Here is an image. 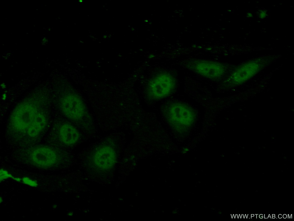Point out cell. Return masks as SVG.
I'll use <instances>...</instances> for the list:
<instances>
[{
  "instance_id": "6da1fadb",
  "label": "cell",
  "mask_w": 294,
  "mask_h": 221,
  "mask_svg": "<svg viewBox=\"0 0 294 221\" xmlns=\"http://www.w3.org/2000/svg\"><path fill=\"white\" fill-rule=\"evenodd\" d=\"M175 86V81L171 75L167 73L158 75L149 82L147 87L149 96L154 99L164 98L173 92Z\"/></svg>"
},
{
  "instance_id": "7a4b0ae2",
  "label": "cell",
  "mask_w": 294,
  "mask_h": 221,
  "mask_svg": "<svg viewBox=\"0 0 294 221\" xmlns=\"http://www.w3.org/2000/svg\"><path fill=\"white\" fill-rule=\"evenodd\" d=\"M189 69L198 75L206 78L216 79L221 77L225 72L222 65L210 61H200L190 66Z\"/></svg>"
},
{
  "instance_id": "3957f363",
  "label": "cell",
  "mask_w": 294,
  "mask_h": 221,
  "mask_svg": "<svg viewBox=\"0 0 294 221\" xmlns=\"http://www.w3.org/2000/svg\"><path fill=\"white\" fill-rule=\"evenodd\" d=\"M34 109L29 106H24L16 110L11 118L12 126L20 132L26 131L36 115Z\"/></svg>"
},
{
  "instance_id": "277c9868",
  "label": "cell",
  "mask_w": 294,
  "mask_h": 221,
  "mask_svg": "<svg viewBox=\"0 0 294 221\" xmlns=\"http://www.w3.org/2000/svg\"><path fill=\"white\" fill-rule=\"evenodd\" d=\"M168 119L176 124H184V122H191L194 117V113L185 104L175 103L171 105L167 112Z\"/></svg>"
},
{
  "instance_id": "5b68a950",
  "label": "cell",
  "mask_w": 294,
  "mask_h": 221,
  "mask_svg": "<svg viewBox=\"0 0 294 221\" xmlns=\"http://www.w3.org/2000/svg\"><path fill=\"white\" fill-rule=\"evenodd\" d=\"M116 154L113 148L108 146H103L97 149L93 155L95 165L102 169L110 168L116 161Z\"/></svg>"
},
{
  "instance_id": "8992f818",
  "label": "cell",
  "mask_w": 294,
  "mask_h": 221,
  "mask_svg": "<svg viewBox=\"0 0 294 221\" xmlns=\"http://www.w3.org/2000/svg\"><path fill=\"white\" fill-rule=\"evenodd\" d=\"M32 161L41 167H48L55 163L56 155L51 148L46 146H39L34 148L31 154Z\"/></svg>"
},
{
  "instance_id": "52a82bcc",
  "label": "cell",
  "mask_w": 294,
  "mask_h": 221,
  "mask_svg": "<svg viewBox=\"0 0 294 221\" xmlns=\"http://www.w3.org/2000/svg\"><path fill=\"white\" fill-rule=\"evenodd\" d=\"M62 106L64 113L71 119L79 120L84 116L85 108L80 101L71 100L64 102Z\"/></svg>"
},
{
  "instance_id": "ba28073f",
  "label": "cell",
  "mask_w": 294,
  "mask_h": 221,
  "mask_svg": "<svg viewBox=\"0 0 294 221\" xmlns=\"http://www.w3.org/2000/svg\"><path fill=\"white\" fill-rule=\"evenodd\" d=\"M59 134L62 142L68 146L75 144L79 138V133L76 129L68 123L64 124L61 126Z\"/></svg>"
},
{
  "instance_id": "9c48e42d",
  "label": "cell",
  "mask_w": 294,
  "mask_h": 221,
  "mask_svg": "<svg viewBox=\"0 0 294 221\" xmlns=\"http://www.w3.org/2000/svg\"><path fill=\"white\" fill-rule=\"evenodd\" d=\"M45 117L41 114H36L27 129L28 135L32 137L38 136L44 129L47 124Z\"/></svg>"
},
{
  "instance_id": "30bf717a",
  "label": "cell",
  "mask_w": 294,
  "mask_h": 221,
  "mask_svg": "<svg viewBox=\"0 0 294 221\" xmlns=\"http://www.w3.org/2000/svg\"><path fill=\"white\" fill-rule=\"evenodd\" d=\"M22 179V182L24 184L32 187H36L38 186L37 181L33 180L29 177H23Z\"/></svg>"
},
{
  "instance_id": "8fae6325",
  "label": "cell",
  "mask_w": 294,
  "mask_h": 221,
  "mask_svg": "<svg viewBox=\"0 0 294 221\" xmlns=\"http://www.w3.org/2000/svg\"><path fill=\"white\" fill-rule=\"evenodd\" d=\"M0 182L9 178L13 179L14 177L7 170L1 168L0 169Z\"/></svg>"
},
{
  "instance_id": "7c38bea8",
  "label": "cell",
  "mask_w": 294,
  "mask_h": 221,
  "mask_svg": "<svg viewBox=\"0 0 294 221\" xmlns=\"http://www.w3.org/2000/svg\"><path fill=\"white\" fill-rule=\"evenodd\" d=\"M13 179L19 182H22V179L20 178L14 177Z\"/></svg>"
},
{
  "instance_id": "4fadbf2b",
  "label": "cell",
  "mask_w": 294,
  "mask_h": 221,
  "mask_svg": "<svg viewBox=\"0 0 294 221\" xmlns=\"http://www.w3.org/2000/svg\"><path fill=\"white\" fill-rule=\"evenodd\" d=\"M6 94H4L3 95V100H5L6 98Z\"/></svg>"
},
{
  "instance_id": "5bb4252c",
  "label": "cell",
  "mask_w": 294,
  "mask_h": 221,
  "mask_svg": "<svg viewBox=\"0 0 294 221\" xmlns=\"http://www.w3.org/2000/svg\"><path fill=\"white\" fill-rule=\"evenodd\" d=\"M1 86L2 88H5L6 87L5 85L4 84H2L1 85Z\"/></svg>"
},
{
  "instance_id": "9a60e30c",
  "label": "cell",
  "mask_w": 294,
  "mask_h": 221,
  "mask_svg": "<svg viewBox=\"0 0 294 221\" xmlns=\"http://www.w3.org/2000/svg\"><path fill=\"white\" fill-rule=\"evenodd\" d=\"M3 201V199L1 197H0V202L1 203Z\"/></svg>"
},
{
  "instance_id": "2e32d148",
  "label": "cell",
  "mask_w": 294,
  "mask_h": 221,
  "mask_svg": "<svg viewBox=\"0 0 294 221\" xmlns=\"http://www.w3.org/2000/svg\"><path fill=\"white\" fill-rule=\"evenodd\" d=\"M56 206H57L56 205H54L53 206V207L54 208H56Z\"/></svg>"
}]
</instances>
